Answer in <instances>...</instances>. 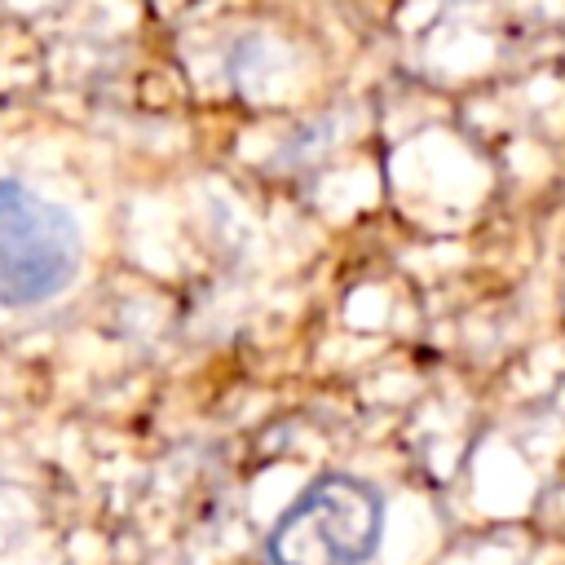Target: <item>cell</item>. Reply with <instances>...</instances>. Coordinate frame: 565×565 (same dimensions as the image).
I'll list each match as a JSON object with an SVG mask.
<instances>
[{
    "label": "cell",
    "mask_w": 565,
    "mask_h": 565,
    "mask_svg": "<svg viewBox=\"0 0 565 565\" xmlns=\"http://www.w3.org/2000/svg\"><path fill=\"white\" fill-rule=\"evenodd\" d=\"M84 269L75 212L22 177H0V309H40Z\"/></svg>",
    "instance_id": "cell-1"
},
{
    "label": "cell",
    "mask_w": 565,
    "mask_h": 565,
    "mask_svg": "<svg viewBox=\"0 0 565 565\" xmlns=\"http://www.w3.org/2000/svg\"><path fill=\"white\" fill-rule=\"evenodd\" d=\"M384 534V499L349 472L313 477L265 539L269 565H366Z\"/></svg>",
    "instance_id": "cell-2"
}]
</instances>
